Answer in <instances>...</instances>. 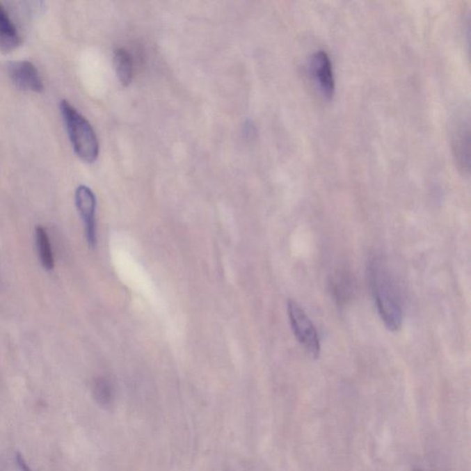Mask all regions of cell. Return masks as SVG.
I'll use <instances>...</instances> for the list:
<instances>
[{"label": "cell", "mask_w": 471, "mask_h": 471, "mask_svg": "<svg viewBox=\"0 0 471 471\" xmlns=\"http://www.w3.org/2000/svg\"><path fill=\"white\" fill-rule=\"evenodd\" d=\"M0 471H2L1 468H0Z\"/></svg>", "instance_id": "14"}, {"label": "cell", "mask_w": 471, "mask_h": 471, "mask_svg": "<svg viewBox=\"0 0 471 471\" xmlns=\"http://www.w3.org/2000/svg\"><path fill=\"white\" fill-rule=\"evenodd\" d=\"M333 291L336 294V298L339 301H345V298L350 296L351 292V282L350 279L342 278H337L333 282Z\"/></svg>", "instance_id": "12"}, {"label": "cell", "mask_w": 471, "mask_h": 471, "mask_svg": "<svg viewBox=\"0 0 471 471\" xmlns=\"http://www.w3.org/2000/svg\"><path fill=\"white\" fill-rule=\"evenodd\" d=\"M454 155L462 170L470 168V128L469 124L461 122L456 127L453 138Z\"/></svg>", "instance_id": "8"}, {"label": "cell", "mask_w": 471, "mask_h": 471, "mask_svg": "<svg viewBox=\"0 0 471 471\" xmlns=\"http://www.w3.org/2000/svg\"><path fill=\"white\" fill-rule=\"evenodd\" d=\"M369 278L374 298L381 321L388 330L397 332L404 321V311L395 282L381 261L370 262Z\"/></svg>", "instance_id": "1"}, {"label": "cell", "mask_w": 471, "mask_h": 471, "mask_svg": "<svg viewBox=\"0 0 471 471\" xmlns=\"http://www.w3.org/2000/svg\"><path fill=\"white\" fill-rule=\"evenodd\" d=\"M22 44L21 36L4 6L0 3V50L8 53Z\"/></svg>", "instance_id": "7"}, {"label": "cell", "mask_w": 471, "mask_h": 471, "mask_svg": "<svg viewBox=\"0 0 471 471\" xmlns=\"http://www.w3.org/2000/svg\"><path fill=\"white\" fill-rule=\"evenodd\" d=\"M94 399L102 407H109L113 401V388L106 378H98L93 387Z\"/></svg>", "instance_id": "11"}, {"label": "cell", "mask_w": 471, "mask_h": 471, "mask_svg": "<svg viewBox=\"0 0 471 471\" xmlns=\"http://www.w3.org/2000/svg\"><path fill=\"white\" fill-rule=\"evenodd\" d=\"M113 64L120 82L125 86L130 84L133 79L134 65L129 52L125 48L116 49L113 56Z\"/></svg>", "instance_id": "9"}, {"label": "cell", "mask_w": 471, "mask_h": 471, "mask_svg": "<svg viewBox=\"0 0 471 471\" xmlns=\"http://www.w3.org/2000/svg\"><path fill=\"white\" fill-rule=\"evenodd\" d=\"M35 241L42 267L47 271L53 270L54 266H55V259H54L52 246H51L47 230L42 225H38L36 227Z\"/></svg>", "instance_id": "10"}, {"label": "cell", "mask_w": 471, "mask_h": 471, "mask_svg": "<svg viewBox=\"0 0 471 471\" xmlns=\"http://www.w3.org/2000/svg\"><path fill=\"white\" fill-rule=\"evenodd\" d=\"M15 461L17 466H18L19 470L21 471H33L31 469V467L29 466L27 461H25L24 456L21 453L17 452L15 455Z\"/></svg>", "instance_id": "13"}, {"label": "cell", "mask_w": 471, "mask_h": 471, "mask_svg": "<svg viewBox=\"0 0 471 471\" xmlns=\"http://www.w3.org/2000/svg\"><path fill=\"white\" fill-rule=\"evenodd\" d=\"M59 107L77 155L88 163L95 161L99 156V145L90 122L67 99H63Z\"/></svg>", "instance_id": "2"}, {"label": "cell", "mask_w": 471, "mask_h": 471, "mask_svg": "<svg viewBox=\"0 0 471 471\" xmlns=\"http://www.w3.org/2000/svg\"><path fill=\"white\" fill-rule=\"evenodd\" d=\"M76 205L85 225L86 239L91 248L97 244L96 197L90 188L81 185L76 190Z\"/></svg>", "instance_id": "4"}, {"label": "cell", "mask_w": 471, "mask_h": 471, "mask_svg": "<svg viewBox=\"0 0 471 471\" xmlns=\"http://www.w3.org/2000/svg\"><path fill=\"white\" fill-rule=\"evenodd\" d=\"M288 317H289L291 329L294 335L304 348L305 352L314 359L319 358L321 355V342L315 326L310 317L305 312L296 302L288 301Z\"/></svg>", "instance_id": "3"}, {"label": "cell", "mask_w": 471, "mask_h": 471, "mask_svg": "<svg viewBox=\"0 0 471 471\" xmlns=\"http://www.w3.org/2000/svg\"><path fill=\"white\" fill-rule=\"evenodd\" d=\"M8 76L16 87L22 90L42 93L45 86L38 70L28 60L13 61L8 64Z\"/></svg>", "instance_id": "5"}, {"label": "cell", "mask_w": 471, "mask_h": 471, "mask_svg": "<svg viewBox=\"0 0 471 471\" xmlns=\"http://www.w3.org/2000/svg\"><path fill=\"white\" fill-rule=\"evenodd\" d=\"M310 71L314 81L325 98H333L335 90V79L333 63L329 55L324 50L317 51L310 58Z\"/></svg>", "instance_id": "6"}]
</instances>
